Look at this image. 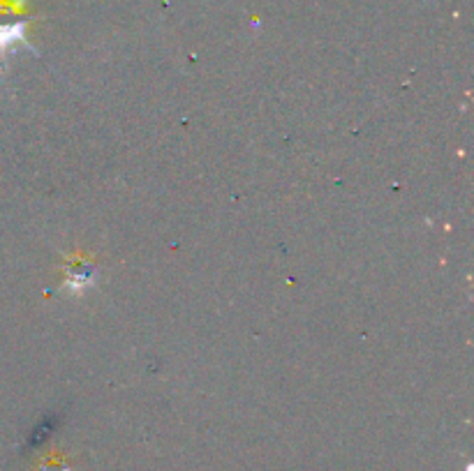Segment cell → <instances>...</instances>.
Segmentation results:
<instances>
[{
    "mask_svg": "<svg viewBox=\"0 0 474 471\" xmlns=\"http://www.w3.org/2000/svg\"><path fill=\"white\" fill-rule=\"evenodd\" d=\"M93 277H95V270L91 266H77V268H72L70 273H67V287H70V289L91 287Z\"/></svg>",
    "mask_w": 474,
    "mask_h": 471,
    "instance_id": "6da1fadb",
    "label": "cell"
},
{
    "mask_svg": "<svg viewBox=\"0 0 474 471\" xmlns=\"http://www.w3.org/2000/svg\"><path fill=\"white\" fill-rule=\"evenodd\" d=\"M49 471H67V469H63V467H53V469H49Z\"/></svg>",
    "mask_w": 474,
    "mask_h": 471,
    "instance_id": "7a4b0ae2",
    "label": "cell"
}]
</instances>
